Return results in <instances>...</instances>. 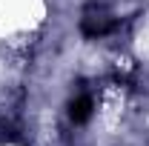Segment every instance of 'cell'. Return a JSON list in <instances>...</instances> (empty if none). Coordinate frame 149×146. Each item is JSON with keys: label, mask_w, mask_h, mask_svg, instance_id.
Masks as SVG:
<instances>
[{"label": "cell", "mask_w": 149, "mask_h": 146, "mask_svg": "<svg viewBox=\"0 0 149 146\" xmlns=\"http://www.w3.org/2000/svg\"><path fill=\"white\" fill-rule=\"evenodd\" d=\"M72 120L74 123H86L89 117H92V97L89 95H80L77 100H72Z\"/></svg>", "instance_id": "obj_1"}]
</instances>
